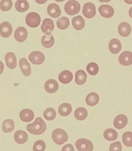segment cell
I'll return each mask as SVG.
<instances>
[{
  "label": "cell",
  "instance_id": "1",
  "mask_svg": "<svg viewBox=\"0 0 132 151\" xmlns=\"http://www.w3.org/2000/svg\"><path fill=\"white\" fill-rule=\"evenodd\" d=\"M47 128V125L42 118L39 117L32 124H28L26 129L31 134L40 135L44 133Z\"/></svg>",
  "mask_w": 132,
  "mask_h": 151
},
{
  "label": "cell",
  "instance_id": "2",
  "mask_svg": "<svg viewBox=\"0 0 132 151\" xmlns=\"http://www.w3.org/2000/svg\"><path fill=\"white\" fill-rule=\"evenodd\" d=\"M52 138L54 142L58 145H62L66 142L68 139V136L64 130L56 129L53 131Z\"/></svg>",
  "mask_w": 132,
  "mask_h": 151
},
{
  "label": "cell",
  "instance_id": "3",
  "mask_svg": "<svg viewBox=\"0 0 132 151\" xmlns=\"http://www.w3.org/2000/svg\"><path fill=\"white\" fill-rule=\"evenodd\" d=\"M81 9V5L76 1H69L64 6V10L68 14L73 16L77 14Z\"/></svg>",
  "mask_w": 132,
  "mask_h": 151
},
{
  "label": "cell",
  "instance_id": "4",
  "mask_svg": "<svg viewBox=\"0 0 132 151\" xmlns=\"http://www.w3.org/2000/svg\"><path fill=\"white\" fill-rule=\"evenodd\" d=\"M41 17L39 14L32 12L28 14L25 19L26 24L31 28L38 27L41 22Z\"/></svg>",
  "mask_w": 132,
  "mask_h": 151
},
{
  "label": "cell",
  "instance_id": "5",
  "mask_svg": "<svg viewBox=\"0 0 132 151\" xmlns=\"http://www.w3.org/2000/svg\"><path fill=\"white\" fill-rule=\"evenodd\" d=\"M75 146L79 151H92L93 149L92 142L90 140L84 138L77 140Z\"/></svg>",
  "mask_w": 132,
  "mask_h": 151
},
{
  "label": "cell",
  "instance_id": "6",
  "mask_svg": "<svg viewBox=\"0 0 132 151\" xmlns=\"http://www.w3.org/2000/svg\"><path fill=\"white\" fill-rule=\"evenodd\" d=\"M29 60L33 64L41 65L44 62L45 55L40 51H34L29 55Z\"/></svg>",
  "mask_w": 132,
  "mask_h": 151
},
{
  "label": "cell",
  "instance_id": "7",
  "mask_svg": "<svg viewBox=\"0 0 132 151\" xmlns=\"http://www.w3.org/2000/svg\"><path fill=\"white\" fill-rule=\"evenodd\" d=\"M83 15L87 18H92L96 14V6L93 3H87L84 4L83 9Z\"/></svg>",
  "mask_w": 132,
  "mask_h": 151
},
{
  "label": "cell",
  "instance_id": "8",
  "mask_svg": "<svg viewBox=\"0 0 132 151\" xmlns=\"http://www.w3.org/2000/svg\"><path fill=\"white\" fill-rule=\"evenodd\" d=\"M12 32L11 24L8 22H4L0 25V35L4 38H8Z\"/></svg>",
  "mask_w": 132,
  "mask_h": 151
},
{
  "label": "cell",
  "instance_id": "9",
  "mask_svg": "<svg viewBox=\"0 0 132 151\" xmlns=\"http://www.w3.org/2000/svg\"><path fill=\"white\" fill-rule=\"evenodd\" d=\"M119 61L123 66H129L132 63V53L130 51H125L120 54Z\"/></svg>",
  "mask_w": 132,
  "mask_h": 151
},
{
  "label": "cell",
  "instance_id": "10",
  "mask_svg": "<svg viewBox=\"0 0 132 151\" xmlns=\"http://www.w3.org/2000/svg\"><path fill=\"white\" fill-rule=\"evenodd\" d=\"M14 36L17 41L20 42H24L27 38V30L23 27H18L15 31Z\"/></svg>",
  "mask_w": 132,
  "mask_h": 151
},
{
  "label": "cell",
  "instance_id": "11",
  "mask_svg": "<svg viewBox=\"0 0 132 151\" xmlns=\"http://www.w3.org/2000/svg\"><path fill=\"white\" fill-rule=\"evenodd\" d=\"M99 13L102 17L109 18L114 15V11L113 8L108 5H102L99 8Z\"/></svg>",
  "mask_w": 132,
  "mask_h": 151
},
{
  "label": "cell",
  "instance_id": "12",
  "mask_svg": "<svg viewBox=\"0 0 132 151\" xmlns=\"http://www.w3.org/2000/svg\"><path fill=\"white\" fill-rule=\"evenodd\" d=\"M54 28V24L51 19L46 18L44 19L41 26L43 32L47 35L51 34Z\"/></svg>",
  "mask_w": 132,
  "mask_h": 151
},
{
  "label": "cell",
  "instance_id": "13",
  "mask_svg": "<svg viewBox=\"0 0 132 151\" xmlns=\"http://www.w3.org/2000/svg\"><path fill=\"white\" fill-rule=\"evenodd\" d=\"M5 60L8 68L13 69L17 67V59L14 53L9 52L7 53L5 55Z\"/></svg>",
  "mask_w": 132,
  "mask_h": 151
},
{
  "label": "cell",
  "instance_id": "14",
  "mask_svg": "<svg viewBox=\"0 0 132 151\" xmlns=\"http://www.w3.org/2000/svg\"><path fill=\"white\" fill-rule=\"evenodd\" d=\"M34 117L33 111L29 109H24L22 110L19 114L20 119L25 122H29L32 121Z\"/></svg>",
  "mask_w": 132,
  "mask_h": 151
},
{
  "label": "cell",
  "instance_id": "15",
  "mask_svg": "<svg viewBox=\"0 0 132 151\" xmlns=\"http://www.w3.org/2000/svg\"><path fill=\"white\" fill-rule=\"evenodd\" d=\"M47 13L49 16L53 18H56L61 16V10L59 6L52 3L48 6L47 9Z\"/></svg>",
  "mask_w": 132,
  "mask_h": 151
},
{
  "label": "cell",
  "instance_id": "16",
  "mask_svg": "<svg viewBox=\"0 0 132 151\" xmlns=\"http://www.w3.org/2000/svg\"><path fill=\"white\" fill-rule=\"evenodd\" d=\"M128 122V119L126 116L123 114L118 116L114 119V125L116 129H120L123 128Z\"/></svg>",
  "mask_w": 132,
  "mask_h": 151
},
{
  "label": "cell",
  "instance_id": "17",
  "mask_svg": "<svg viewBox=\"0 0 132 151\" xmlns=\"http://www.w3.org/2000/svg\"><path fill=\"white\" fill-rule=\"evenodd\" d=\"M14 139L17 143L22 145L27 141L28 135L25 131L22 130H19L15 133Z\"/></svg>",
  "mask_w": 132,
  "mask_h": 151
},
{
  "label": "cell",
  "instance_id": "18",
  "mask_svg": "<svg viewBox=\"0 0 132 151\" xmlns=\"http://www.w3.org/2000/svg\"><path fill=\"white\" fill-rule=\"evenodd\" d=\"M59 84L57 81L54 79H50L46 81L45 84V89L50 93L56 92L59 89Z\"/></svg>",
  "mask_w": 132,
  "mask_h": 151
},
{
  "label": "cell",
  "instance_id": "19",
  "mask_svg": "<svg viewBox=\"0 0 132 151\" xmlns=\"http://www.w3.org/2000/svg\"><path fill=\"white\" fill-rule=\"evenodd\" d=\"M19 63L23 74L26 76H29L31 73V67L27 60L25 58H23L19 60Z\"/></svg>",
  "mask_w": 132,
  "mask_h": 151
},
{
  "label": "cell",
  "instance_id": "20",
  "mask_svg": "<svg viewBox=\"0 0 132 151\" xmlns=\"http://www.w3.org/2000/svg\"><path fill=\"white\" fill-rule=\"evenodd\" d=\"M131 27L128 23L123 22L121 23L118 27V31L121 36L123 37H128L130 34Z\"/></svg>",
  "mask_w": 132,
  "mask_h": 151
},
{
  "label": "cell",
  "instance_id": "21",
  "mask_svg": "<svg viewBox=\"0 0 132 151\" xmlns=\"http://www.w3.org/2000/svg\"><path fill=\"white\" fill-rule=\"evenodd\" d=\"M109 49L113 54H117L121 51V45L118 39H113L110 41L109 43Z\"/></svg>",
  "mask_w": 132,
  "mask_h": 151
},
{
  "label": "cell",
  "instance_id": "22",
  "mask_svg": "<svg viewBox=\"0 0 132 151\" xmlns=\"http://www.w3.org/2000/svg\"><path fill=\"white\" fill-rule=\"evenodd\" d=\"M59 78L61 83L67 84L70 83L73 80V74L70 71L64 70L60 73Z\"/></svg>",
  "mask_w": 132,
  "mask_h": 151
},
{
  "label": "cell",
  "instance_id": "23",
  "mask_svg": "<svg viewBox=\"0 0 132 151\" xmlns=\"http://www.w3.org/2000/svg\"><path fill=\"white\" fill-rule=\"evenodd\" d=\"M72 24L75 29L81 30L85 26V21L81 16H78L73 18Z\"/></svg>",
  "mask_w": 132,
  "mask_h": 151
},
{
  "label": "cell",
  "instance_id": "24",
  "mask_svg": "<svg viewBox=\"0 0 132 151\" xmlns=\"http://www.w3.org/2000/svg\"><path fill=\"white\" fill-rule=\"evenodd\" d=\"M87 78V76L86 73L82 70L77 71L75 73V82L79 85L84 84L86 81Z\"/></svg>",
  "mask_w": 132,
  "mask_h": 151
},
{
  "label": "cell",
  "instance_id": "25",
  "mask_svg": "<svg viewBox=\"0 0 132 151\" xmlns=\"http://www.w3.org/2000/svg\"><path fill=\"white\" fill-rule=\"evenodd\" d=\"M99 99V96L98 94L96 93L92 92L90 93L87 96L86 99V102L88 105L94 106L98 104Z\"/></svg>",
  "mask_w": 132,
  "mask_h": 151
},
{
  "label": "cell",
  "instance_id": "26",
  "mask_svg": "<svg viewBox=\"0 0 132 151\" xmlns=\"http://www.w3.org/2000/svg\"><path fill=\"white\" fill-rule=\"evenodd\" d=\"M41 41L43 46L47 48L52 47L54 43V37L51 34L46 35L44 36Z\"/></svg>",
  "mask_w": 132,
  "mask_h": 151
},
{
  "label": "cell",
  "instance_id": "27",
  "mask_svg": "<svg viewBox=\"0 0 132 151\" xmlns=\"http://www.w3.org/2000/svg\"><path fill=\"white\" fill-rule=\"evenodd\" d=\"M15 8L17 11L24 12L28 10L29 4L26 0H18L15 3Z\"/></svg>",
  "mask_w": 132,
  "mask_h": 151
},
{
  "label": "cell",
  "instance_id": "28",
  "mask_svg": "<svg viewBox=\"0 0 132 151\" xmlns=\"http://www.w3.org/2000/svg\"><path fill=\"white\" fill-rule=\"evenodd\" d=\"M103 136L106 140L112 141L117 139L118 134L116 130L112 129H108L105 130L103 133Z\"/></svg>",
  "mask_w": 132,
  "mask_h": 151
},
{
  "label": "cell",
  "instance_id": "29",
  "mask_svg": "<svg viewBox=\"0 0 132 151\" xmlns=\"http://www.w3.org/2000/svg\"><path fill=\"white\" fill-rule=\"evenodd\" d=\"M71 111L72 107L69 103H63L59 107V113L62 116H67L69 115Z\"/></svg>",
  "mask_w": 132,
  "mask_h": 151
},
{
  "label": "cell",
  "instance_id": "30",
  "mask_svg": "<svg viewBox=\"0 0 132 151\" xmlns=\"http://www.w3.org/2000/svg\"><path fill=\"white\" fill-rule=\"evenodd\" d=\"M14 122L12 119H6L3 123L2 128L3 131L5 133H11L14 131Z\"/></svg>",
  "mask_w": 132,
  "mask_h": 151
},
{
  "label": "cell",
  "instance_id": "31",
  "mask_svg": "<svg viewBox=\"0 0 132 151\" xmlns=\"http://www.w3.org/2000/svg\"><path fill=\"white\" fill-rule=\"evenodd\" d=\"M75 116L78 120H83L88 116V111L85 108L80 107L75 110Z\"/></svg>",
  "mask_w": 132,
  "mask_h": 151
},
{
  "label": "cell",
  "instance_id": "32",
  "mask_svg": "<svg viewBox=\"0 0 132 151\" xmlns=\"http://www.w3.org/2000/svg\"><path fill=\"white\" fill-rule=\"evenodd\" d=\"M44 116L46 120H53L55 119L56 116V112L53 108H47L44 111Z\"/></svg>",
  "mask_w": 132,
  "mask_h": 151
},
{
  "label": "cell",
  "instance_id": "33",
  "mask_svg": "<svg viewBox=\"0 0 132 151\" xmlns=\"http://www.w3.org/2000/svg\"><path fill=\"white\" fill-rule=\"evenodd\" d=\"M56 25L59 29L62 30L65 29L69 27V21L68 18L66 17L59 19L56 23Z\"/></svg>",
  "mask_w": 132,
  "mask_h": 151
},
{
  "label": "cell",
  "instance_id": "34",
  "mask_svg": "<svg viewBox=\"0 0 132 151\" xmlns=\"http://www.w3.org/2000/svg\"><path fill=\"white\" fill-rule=\"evenodd\" d=\"M99 66L94 62L90 63L86 67L87 71L92 76L96 75L99 72Z\"/></svg>",
  "mask_w": 132,
  "mask_h": 151
},
{
  "label": "cell",
  "instance_id": "35",
  "mask_svg": "<svg viewBox=\"0 0 132 151\" xmlns=\"http://www.w3.org/2000/svg\"><path fill=\"white\" fill-rule=\"evenodd\" d=\"M122 140L124 144L127 147L132 146V133L131 132H126L122 136Z\"/></svg>",
  "mask_w": 132,
  "mask_h": 151
},
{
  "label": "cell",
  "instance_id": "36",
  "mask_svg": "<svg viewBox=\"0 0 132 151\" xmlns=\"http://www.w3.org/2000/svg\"><path fill=\"white\" fill-rule=\"evenodd\" d=\"M12 5L11 0H3L0 3V9L3 11H8L11 9Z\"/></svg>",
  "mask_w": 132,
  "mask_h": 151
},
{
  "label": "cell",
  "instance_id": "37",
  "mask_svg": "<svg viewBox=\"0 0 132 151\" xmlns=\"http://www.w3.org/2000/svg\"><path fill=\"white\" fill-rule=\"evenodd\" d=\"M46 148V144L43 140H39L36 142L33 147V151H44Z\"/></svg>",
  "mask_w": 132,
  "mask_h": 151
},
{
  "label": "cell",
  "instance_id": "38",
  "mask_svg": "<svg viewBox=\"0 0 132 151\" xmlns=\"http://www.w3.org/2000/svg\"><path fill=\"white\" fill-rule=\"evenodd\" d=\"M110 151H121L122 146L120 142H116L111 144L110 146Z\"/></svg>",
  "mask_w": 132,
  "mask_h": 151
},
{
  "label": "cell",
  "instance_id": "39",
  "mask_svg": "<svg viewBox=\"0 0 132 151\" xmlns=\"http://www.w3.org/2000/svg\"><path fill=\"white\" fill-rule=\"evenodd\" d=\"M62 151H74L73 146L71 144H67L62 147Z\"/></svg>",
  "mask_w": 132,
  "mask_h": 151
},
{
  "label": "cell",
  "instance_id": "40",
  "mask_svg": "<svg viewBox=\"0 0 132 151\" xmlns=\"http://www.w3.org/2000/svg\"><path fill=\"white\" fill-rule=\"evenodd\" d=\"M4 69V65L3 63L0 61V75L3 73Z\"/></svg>",
  "mask_w": 132,
  "mask_h": 151
}]
</instances>
